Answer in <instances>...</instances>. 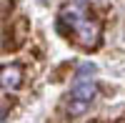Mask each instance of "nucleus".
Returning a JSON list of instances; mask_svg holds the SVG:
<instances>
[{
	"mask_svg": "<svg viewBox=\"0 0 125 123\" xmlns=\"http://www.w3.org/2000/svg\"><path fill=\"white\" fill-rule=\"evenodd\" d=\"M58 30L68 38L73 35V40L85 50H95L103 38L100 18L93 15L85 3H70L62 8L60 18H58Z\"/></svg>",
	"mask_w": 125,
	"mask_h": 123,
	"instance_id": "1",
	"label": "nucleus"
},
{
	"mask_svg": "<svg viewBox=\"0 0 125 123\" xmlns=\"http://www.w3.org/2000/svg\"><path fill=\"white\" fill-rule=\"evenodd\" d=\"M25 83V73L18 63H8L0 65V88L3 90H18Z\"/></svg>",
	"mask_w": 125,
	"mask_h": 123,
	"instance_id": "2",
	"label": "nucleus"
},
{
	"mask_svg": "<svg viewBox=\"0 0 125 123\" xmlns=\"http://www.w3.org/2000/svg\"><path fill=\"white\" fill-rule=\"evenodd\" d=\"M95 93H98V86L93 83V80H80V83L70 90V98H75V100H85V103H93Z\"/></svg>",
	"mask_w": 125,
	"mask_h": 123,
	"instance_id": "3",
	"label": "nucleus"
},
{
	"mask_svg": "<svg viewBox=\"0 0 125 123\" xmlns=\"http://www.w3.org/2000/svg\"><path fill=\"white\" fill-rule=\"evenodd\" d=\"M88 108H90V103H85V100H75V98H70V100H68V106H65V113H68V116H83Z\"/></svg>",
	"mask_w": 125,
	"mask_h": 123,
	"instance_id": "4",
	"label": "nucleus"
},
{
	"mask_svg": "<svg viewBox=\"0 0 125 123\" xmlns=\"http://www.w3.org/2000/svg\"><path fill=\"white\" fill-rule=\"evenodd\" d=\"M93 73H95V63H83V65L78 68V78H80V80L85 78V75H93Z\"/></svg>",
	"mask_w": 125,
	"mask_h": 123,
	"instance_id": "5",
	"label": "nucleus"
},
{
	"mask_svg": "<svg viewBox=\"0 0 125 123\" xmlns=\"http://www.w3.org/2000/svg\"><path fill=\"white\" fill-rule=\"evenodd\" d=\"M8 116V103H0V121Z\"/></svg>",
	"mask_w": 125,
	"mask_h": 123,
	"instance_id": "6",
	"label": "nucleus"
}]
</instances>
